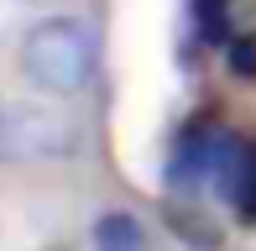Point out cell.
I'll use <instances>...</instances> for the list:
<instances>
[{
	"label": "cell",
	"mask_w": 256,
	"mask_h": 251,
	"mask_svg": "<svg viewBox=\"0 0 256 251\" xmlns=\"http://www.w3.org/2000/svg\"><path fill=\"white\" fill-rule=\"evenodd\" d=\"M100 63V37L78 16H48L21 37V74L42 94H78L89 89Z\"/></svg>",
	"instance_id": "1"
},
{
	"label": "cell",
	"mask_w": 256,
	"mask_h": 251,
	"mask_svg": "<svg viewBox=\"0 0 256 251\" xmlns=\"http://www.w3.org/2000/svg\"><path fill=\"white\" fill-rule=\"evenodd\" d=\"M74 152V126L37 105H0V162H48Z\"/></svg>",
	"instance_id": "2"
},
{
	"label": "cell",
	"mask_w": 256,
	"mask_h": 251,
	"mask_svg": "<svg viewBox=\"0 0 256 251\" xmlns=\"http://www.w3.org/2000/svg\"><path fill=\"white\" fill-rule=\"evenodd\" d=\"M209 194H214V199H225L246 225L256 220V146H251V142L230 136V146L220 152V162H214Z\"/></svg>",
	"instance_id": "3"
},
{
	"label": "cell",
	"mask_w": 256,
	"mask_h": 251,
	"mask_svg": "<svg viewBox=\"0 0 256 251\" xmlns=\"http://www.w3.org/2000/svg\"><path fill=\"white\" fill-rule=\"evenodd\" d=\"M89 246H94V251H146V230H142L136 214L115 210V214H104V220H94Z\"/></svg>",
	"instance_id": "4"
},
{
	"label": "cell",
	"mask_w": 256,
	"mask_h": 251,
	"mask_svg": "<svg viewBox=\"0 0 256 251\" xmlns=\"http://www.w3.org/2000/svg\"><path fill=\"white\" fill-rule=\"evenodd\" d=\"M168 225H172L194 251H220V246H225V241H220V230L204 220L199 210H188V204H172V210H168Z\"/></svg>",
	"instance_id": "5"
},
{
	"label": "cell",
	"mask_w": 256,
	"mask_h": 251,
	"mask_svg": "<svg viewBox=\"0 0 256 251\" xmlns=\"http://www.w3.org/2000/svg\"><path fill=\"white\" fill-rule=\"evenodd\" d=\"M225 63L236 78H256V32H240V37H225Z\"/></svg>",
	"instance_id": "6"
}]
</instances>
